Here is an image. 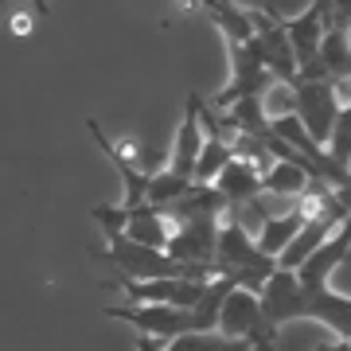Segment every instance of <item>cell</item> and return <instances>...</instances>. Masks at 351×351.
I'll use <instances>...</instances> for the list:
<instances>
[{
    "mask_svg": "<svg viewBox=\"0 0 351 351\" xmlns=\"http://www.w3.org/2000/svg\"><path fill=\"white\" fill-rule=\"evenodd\" d=\"M351 254V215L332 230V239L316 254H308L297 269H274L262 285V316L265 324L281 328L289 320H316L332 328L339 339H351V297L328 285L336 265Z\"/></svg>",
    "mask_w": 351,
    "mask_h": 351,
    "instance_id": "obj_1",
    "label": "cell"
},
{
    "mask_svg": "<svg viewBox=\"0 0 351 351\" xmlns=\"http://www.w3.org/2000/svg\"><path fill=\"white\" fill-rule=\"evenodd\" d=\"M125 289L129 304H172V308H191L203 297L207 281H191V277H156V281H125L117 277Z\"/></svg>",
    "mask_w": 351,
    "mask_h": 351,
    "instance_id": "obj_9",
    "label": "cell"
},
{
    "mask_svg": "<svg viewBox=\"0 0 351 351\" xmlns=\"http://www.w3.org/2000/svg\"><path fill=\"white\" fill-rule=\"evenodd\" d=\"M36 20L39 16L32 12V8H16V12L8 16V36L12 39H32L36 36Z\"/></svg>",
    "mask_w": 351,
    "mask_h": 351,
    "instance_id": "obj_22",
    "label": "cell"
},
{
    "mask_svg": "<svg viewBox=\"0 0 351 351\" xmlns=\"http://www.w3.org/2000/svg\"><path fill=\"white\" fill-rule=\"evenodd\" d=\"M324 8H328V0H313L301 16L281 20L289 47H293V59H297V75L313 63L316 51H320V43H324Z\"/></svg>",
    "mask_w": 351,
    "mask_h": 351,
    "instance_id": "obj_10",
    "label": "cell"
},
{
    "mask_svg": "<svg viewBox=\"0 0 351 351\" xmlns=\"http://www.w3.org/2000/svg\"><path fill=\"white\" fill-rule=\"evenodd\" d=\"M258 101H262V110H265V117H269V121H274V117H285V113H293V86L274 78Z\"/></svg>",
    "mask_w": 351,
    "mask_h": 351,
    "instance_id": "obj_20",
    "label": "cell"
},
{
    "mask_svg": "<svg viewBox=\"0 0 351 351\" xmlns=\"http://www.w3.org/2000/svg\"><path fill=\"white\" fill-rule=\"evenodd\" d=\"M336 226L339 223H328V219H313V223H304L301 230L293 234V242L277 254V269H297L308 254H316L328 239H332V230H336Z\"/></svg>",
    "mask_w": 351,
    "mask_h": 351,
    "instance_id": "obj_15",
    "label": "cell"
},
{
    "mask_svg": "<svg viewBox=\"0 0 351 351\" xmlns=\"http://www.w3.org/2000/svg\"><path fill=\"white\" fill-rule=\"evenodd\" d=\"M324 152L339 164V168H351V98L339 101L336 125H332V137H328Z\"/></svg>",
    "mask_w": 351,
    "mask_h": 351,
    "instance_id": "obj_19",
    "label": "cell"
},
{
    "mask_svg": "<svg viewBox=\"0 0 351 351\" xmlns=\"http://www.w3.org/2000/svg\"><path fill=\"white\" fill-rule=\"evenodd\" d=\"M293 113L304 125V133L324 149L328 137H332V125H336V113H339L336 86L324 82V78H297V86H293Z\"/></svg>",
    "mask_w": 351,
    "mask_h": 351,
    "instance_id": "obj_4",
    "label": "cell"
},
{
    "mask_svg": "<svg viewBox=\"0 0 351 351\" xmlns=\"http://www.w3.org/2000/svg\"><path fill=\"white\" fill-rule=\"evenodd\" d=\"M180 4H188V8H203V12H207V4H211V0H180Z\"/></svg>",
    "mask_w": 351,
    "mask_h": 351,
    "instance_id": "obj_25",
    "label": "cell"
},
{
    "mask_svg": "<svg viewBox=\"0 0 351 351\" xmlns=\"http://www.w3.org/2000/svg\"><path fill=\"white\" fill-rule=\"evenodd\" d=\"M226 55H230V82L211 98V110H226L242 98H262L274 75L258 63V55L246 47V39H226Z\"/></svg>",
    "mask_w": 351,
    "mask_h": 351,
    "instance_id": "obj_7",
    "label": "cell"
},
{
    "mask_svg": "<svg viewBox=\"0 0 351 351\" xmlns=\"http://www.w3.org/2000/svg\"><path fill=\"white\" fill-rule=\"evenodd\" d=\"M137 351H168V343H160L152 336H137Z\"/></svg>",
    "mask_w": 351,
    "mask_h": 351,
    "instance_id": "obj_23",
    "label": "cell"
},
{
    "mask_svg": "<svg viewBox=\"0 0 351 351\" xmlns=\"http://www.w3.org/2000/svg\"><path fill=\"white\" fill-rule=\"evenodd\" d=\"M219 226H223V215H195V219H180L172 223V234H168V246L164 254L176 258L184 265H215V242H219Z\"/></svg>",
    "mask_w": 351,
    "mask_h": 351,
    "instance_id": "obj_8",
    "label": "cell"
},
{
    "mask_svg": "<svg viewBox=\"0 0 351 351\" xmlns=\"http://www.w3.org/2000/svg\"><path fill=\"white\" fill-rule=\"evenodd\" d=\"M313 351H332V343H316V348Z\"/></svg>",
    "mask_w": 351,
    "mask_h": 351,
    "instance_id": "obj_27",
    "label": "cell"
},
{
    "mask_svg": "<svg viewBox=\"0 0 351 351\" xmlns=\"http://www.w3.org/2000/svg\"><path fill=\"white\" fill-rule=\"evenodd\" d=\"M308 168L304 164H285V160H277L269 172L262 176V195H269V199H297L304 188H308Z\"/></svg>",
    "mask_w": 351,
    "mask_h": 351,
    "instance_id": "obj_17",
    "label": "cell"
},
{
    "mask_svg": "<svg viewBox=\"0 0 351 351\" xmlns=\"http://www.w3.org/2000/svg\"><path fill=\"white\" fill-rule=\"evenodd\" d=\"M129 242H137V246H149V250H164L168 246V234H172V226L164 219L160 207H133L125 211V230H121Z\"/></svg>",
    "mask_w": 351,
    "mask_h": 351,
    "instance_id": "obj_13",
    "label": "cell"
},
{
    "mask_svg": "<svg viewBox=\"0 0 351 351\" xmlns=\"http://www.w3.org/2000/svg\"><path fill=\"white\" fill-rule=\"evenodd\" d=\"M301 226H304V219H301L297 211H293V207H289V211L274 215V219H265L262 230L254 234V246H258V250H262L265 258H274V262H277V254H281V250L289 246V242H293V234H297Z\"/></svg>",
    "mask_w": 351,
    "mask_h": 351,
    "instance_id": "obj_16",
    "label": "cell"
},
{
    "mask_svg": "<svg viewBox=\"0 0 351 351\" xmlns=\"http://www.w3.org/2000/svg\"><path fill=\"white\" fill-rule=\"evenodd\" d=\"M215 332H223V336H230V339H250L254 351H269L274 348V336H277L262 316V297L250 293V289H230L223 297Z\"/></svg>",
    "mask_w": 351,
    "mask_h": 351,
    "instance_id": "obj_3",
    "label": "cell"
},
{
    "mask_svg": "<svg viewBox=\"0 0 351 351\" xmlns=\"http://www.w3.org/2000/svg\"><path fill=\"white\" fill-rule=\"evenodd\" d=\"M211 188L219 191L226 199V207H239V203L254 199V195H262V176L254 172V168H246L242 160H230L223 164V172L211 180Z\"/></svg>",
    "mask_w": 351,
    "mask_h": 351,
    "instance_id": "obj_14",
    "label": "cell"
},
{
    "mask_svg": "<svg viewBox=\"0 0 351 351\" xmlns=\"http://www.w3.org/2000/svg\"><path fill=\"white\" fill-rule=\"evenodd\" d=\"M90 215H94V223L101 226V234H106V239L125 230V207H121V203H98Z\"/></svg>",
    "mask_w": 351,
    "mask_h": 351,
    "instance_id": "obj_21",
    "label": "cell"
},
{
    "mask_svg": "<svg viewBox=\"0 0 351 351\" xmlns=\"http://www.w3.org/2000/svg\"><path fill=\"white\" fill-rule=\"evenodd\" d=\"M199 94H188V106H184V121L176 129L172 141V156H168V168H172L180 180H191L195 172V156H199L203 145V129H199Z\"/></svg>",
    "mask_w": 351,
    "mask_h": 351,
    "instance_id": "obj_11",
    "label": "cell"
},
{
    "mask_svg": "<svg viewBox=\"0 0 351 351\" xmlns=\"http://www.w3.org/2000/svg\"><path fill=\"white\" fill-rule=\"evenodd\" d=\"M101 313L110 320H129L137 328V336H152L160 343H168L176 336H188V332H207L191 308H172V304H106Z\"/></svg>",
    "mask_w": 351,
    "mask_h": 351,
    "instance_id": "obj_2",
    "label": "cell"
},
{
    "mask_svg": "<svg viewBox=\"0 0 351 351\" xmlns=\"http://www.w3.org/2000/svg\"><path fill=\"white\" fill-rule=\"evenodd\" d=\"M250 39H246V47L258 55V63L277 78V82H289V86H297V59H293V47H289L285 39V27H281V16H265V12H254L250 8Z\"/></svg>",
    "mask_w": 351,
    "mask_h": 351,
    "instance_id": "obj_6",
    "label": "cell"
},
{
    "mask_svg": "<svg viewBox=\"0 0 351 351\" xmlns=\"http://www.w3.org/2000/svg\"><path fill=\"white\" fill-rule=\"evenodd\" d=\"M0 4H4V0H0ZM32 12H36V16H47V12H51L47 0H32Z\"/></svg>",
    "mask_w": 351,
    "mask_h": 351,
    "instance_id": "obj_24",
    "label": "cell"
},
{
    "mask_svg": "<svg viewBox=\"0 0 351 351\" xmlns=\"http://www.w3.org/2000/svg\"><path fill=\"white\" fill-rule=\"evenodd\" d=\"M168 351H254L250 339H230L223 332H188L168 339Z\"/></svg>",
    "mask_w": 351,
    "mask_h": 351,
    "instance_id": "obj_18",
    "label": "cell"
},
{
    "mask_svg": "<svg viewBox=\"0 0 351 351\" xmlns=\"http://www.w3.org/2000/svg\"><path fill=\"white\" fill-rule=\"evenodd\" d=\"M332 351H351V339H336V343H332Z\"/></svg>",
    "mask_w": 351,
    "mask_h": 351,
    "instance_id": "obj_26",
    "label": "cell"
},
{
    "mask_svg": "<svg viewBox=\"0 0 351 351\" xmlns=\"http://www.w3.org/2000/svg\"><path fill=\"white\" fill-rule=\"evenodd\" d=\"M215 265H219V274H246L250 281H258V285H265V277L277 269L274 258H265V254L254 246L250 234H246L239 223H230V219H223V226H219Z\"/></svg>",
    "mask_w": 351,
    "mask_h": 351,
    "instance_id": "obj_5",
    "label": "cell"
},
{
    "mask_svg": "<svg viewBox=\"0 0 351 351\" xmlns=\"http://www.w3.org/2000/svg\"><path fill=\"white\" fill-rule=\"evenodd\" d=\"M297 78H324V82L351 78V32H324L316 59Z\"/></svg>",
    "mask_w": 351,
    "mask_h": 351,
    "instance_id": "obj_12",
    "label": "cell"
}]
</instances>
